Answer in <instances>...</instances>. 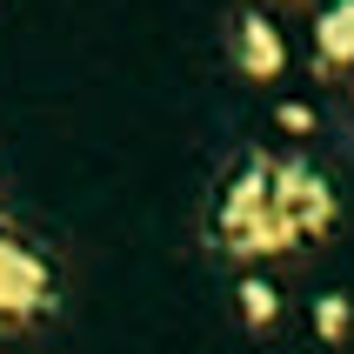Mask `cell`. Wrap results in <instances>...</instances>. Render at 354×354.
Instances as JSON below:
<instances>
[{
  "instance_id": "6da1fadb",
  "label": "cell",
  "mask_w": 354,
  "mask_h": 354,
  "mask_svg": "<svg viewBox=\"0 0 354 354\" xmlns=\"http://www.w3.org/2000/svg\"><path fill=\"white\" fill-rule=\"evenodd\" d=\"M335 180L295 154H241L207 207V241L227 261H268L335 234Z\"/></svg>"
},
{
  "instance_id": "7a4b0ae2",
  "label": "cell",
  "mask_w": 354,
  "mask_h": 354,
  "mask_svg": "<svg viewBox=\"0 0 354 354\" xmlns=\"http://www.w3.org/2000/svg\"><path fill=\"white\" fill-rule=\"evenodd\" d=\"M54 301H60L54 261H47L34 241H20L14 227L0 221V335L34 328L40 315H54Z\"/></svg>"
},
{
  "instance_id": "3957f363",
  "label": "cell",
  "mask_w": 354,
  "mask_h": 354,
  "mask_svg": "<svg viewBox=\"0 0 354 354\" xmlns=\"http://www.w3.org/2000/svg\"><path fill=\"white\" fill-rule=\"evenodd\" d=\"M227 60H234L248 80H281V67H288V40H281V27L268 14H234L227 20Z\"/></svg>"
},
{
  "instance_id": "277c9868",
  "label": "cell",
  "mask_w": 354,
  "mask_h": 354,
  "mask_svg": "<svg viewBox=\"0 0 354 354\" xmlns=\"http://www.w3.org/2000/svg\"><path fill=\"white\" fill-rule=\"evenodd\" d=\"M315 67L328 80L354 74V0H328L315 14Z\"/></svg>"
},
{
  "instance_id": "5b68a950",
  "label": "cell",
  "mask_w": 354,
  "mask_h": 354,
  "mask_svg": "<svg viewBox=\"0 0 354 354\" xmlns=\"http://www.w3.org/2000/svg\"><path fill=\"white\" fill-rule=\"evenodd\" d=\"M234 308H241V328L261 335V341L281 328V288H274V281H261V274L234 281Z\"/></svg>"
},
{
  "instance_id": "8992f818",
  "label": "cell",
  "mask_w": 354,
  "mask_h": 354,
  "mask_svg": "<svg viewBox=\"0 0 354 354\" xmlns=\"http://www.w3.org/2000/svg\"><path fill=\"white\" fill-rule=\"evenodd\" d=\"M354 328V301L348 295H315V335L328 341V348H341Z\"/></svg>"
},
{
  "instance_id": "52a82bcc",
  "label": "cell",
  "mask_w": 354,
  "mask_h": 354,
  "mask_svg": "<svg viewBox=\"0 0 354 354\" xmlns=\"http://www.w3.org/2000/svg\"><path fill=\"white\" fill-rule=\"evenodd\" d=\"M281 127H288V134H308V127H315V114H308L301 100H288V107H281Z\"/></svg>"
}]
</instances>
